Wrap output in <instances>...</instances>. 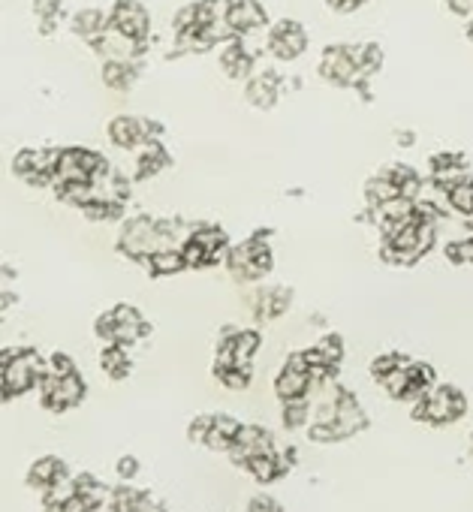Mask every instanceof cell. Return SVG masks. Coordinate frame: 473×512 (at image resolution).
I'll list each match as a JSON object with an SVG mask.
<instances>
[{
    "label": "cell",
    "mask_w": 473,
    "mask_h": 512,
    "mask_svg": "<svg viewBox=\"0 0 473 512\" xmlns=\"http://www.w3.org/2000/svg\"><path fill=\"white\" fill-rule=\"evenodd\" d=\"M31 4L43 22V34H52V25L58 22V13H61V0H31Z\"/></svg>",
    "instance_id": "obj_36"
},
{
    "label": "cell",
    "mask_w": 473,
    "mask_h": 512,
    "mask_svg": "<svg viewBox=\"0 0 473 512\" xmlns=\"http://www.w3.org/2000/svg\"><path fill=\"white\" fill-rule=\"evenodd\" d=\"M64 479H67V464L61 458H55V455H46V458L34 461L31 470H28V485L37 488V491H49Z\"/></svg>",
    "instance_id": "obj_21"
},
{
    "label": "cell",
    "mask_w": 473,
    "mask_h": 512,
    "mask_svg": "<svg viewBox=\"0 0 473 512\" xmlns=\"http://www.w3.org/2000/svg\"><path fill=\"white\" fill-rule=\"evenodd\" d=\"M248 512H284V506L275 500V497H266V494H257L251 503H248Z\"/></svg>",
    "instance_id": "obj_40"
},
{
    "label": "cell",
    "mask_w": 473,
    "mask_h": 512,
    "mask_svg": "<svg viewBox=\"0 0 473 512\" xmlns=\"http://www.w3.org/2000/svg\"><path fill=\"white\" fill-rule=\"evenodd\" d=\"M94 332H97V338L103 344L130 347V344L142 341L145 335H151V326L145 323V317L133 305H115L112 311H106V314L97 317Z\"/></svg>",
    "instance_id": "obj_5"
},
{
    "label": "cell",
    "mask_w": 473,
    "mask_h": 512,
    "mask_svg": "<svg viewBox=\"0 0 473 512\" xmlns=\"http://www.w3.org/2000/svg\"><path fill=\"white\" fill-rule=\"evenodd\" d=\"M85 392H88V386L79 371H73V374L46 371L40 380V401L52 413H67V410L79 407L85 401Z\"/></svg>",
    "instance_id": "obj_9"
},
{
    "label": "cell",
    "mask_w": 473,
    "mask_h": 512,
    "mask_svg": "<svg viewBox=\"0 0 473 512\" xmlns=\"http://www.w3.org/2000/svg\"><path fill=\"white\" fill-rule=\"evenodd\" d=\"M211 419H214V413H202V416H196V419L190 422V428H187L190 443H205V434H208V428H211Z\"/></svg>",
    "instance_id": "obj_38"
},
{
    "label": "cell",
    "mask_w": 473,
    "mask_h": 512,
    "mask_svg": "<svg viewBox=\"0 0 473 512\" xmlns=\"http://www.w3.org/2000/svg\"><path fill=\"white\" fill-rule=\"evenodd\" d=\"M100 368H103L112 380H124V377L130 374L127 347H121V344H106L103 353H100Z\"/></svg>",
    "instance_id": "obj_28"
},
{
    "label": "cell",
    "mask_w": 473,
    "mask_h": 512,
    "mask_svg": "<svg viewBox=\"0 0 473 512\" xmlns=\"http://www.w3.org/2000/svg\"><path fill=\"white\" fill-rule=\"evenodd\" d=\"M46 371H52V374H73L76 365H73V359H70L67 353H55V356L49 359Z\"/></svg>",
    "instance_id": "obj_42"
},
{
    "label": "cell",
    "mask_w": 473,
    "mask_h": 512,
    "mask_svg": "<svg viewBox=\"0 0 473 512\" xmlns=\"http://www.w3.org/2000/svg\"><path fill=\"white\" fill-rule=\"evenodd\" d=\"M220 70L229 76V79H239V82H248L254 76V55H248V49L239 43V40H232L223 46L220 52Z\"/></svg>",
    "instance_id": "obj_19"
},
{
    "label": "cell",
    "mask_w": 473,
    "mask_h": 512,
    "mask_svg": "<svg viewBox=\"0 0 473 512\" xmlns=\"http://www.w3.org/2000/svg\"><path fill=\"white\" fill-rule=\"evenodd\" d=\"M269 52L278 61H296L308 52V31L296 19H281L269 28Z\"/></svg>",
    "instance_id": "obj_13"
},
{
    "label": "cell",
    "mask_w": 473,
    "mask_h": 512,
    "mask_svg": "<svg viewBox=\"0 0 473 512\" xmlns=\"http://www.w3.org/2000/svg\"><path fill=\"white\" fill-rule=\"evenodd\" d=\"M320 76L323 82L335 85V88H356L365 76L359 70V61H356V52L353 46H329L320 58Z\"/></svg>",
    "instance_id": "obj_11"
},
{
    "label": "cell",
    "mask_w": 473,
    "mask_h": 512,
    "mask_svg": "<svg viewBox=\"0 0 473 512\" xmlns=\"http://www.w3.org/2000/svg\"><path fill=\"white\" fill-rule=\"evenodd\" d=\"M446 202L455 214L473 217V175H464L446 190Z\"/></svg>",
    "instance_id": "obj_29"
},
{
    "label": "cell",
    "mask_w": 473,
    "mask_h": 512,
    "mask_svg": "<svg viewBox=\"0 0 473 512\" xmlns=\"http://www.w3.org/2000/svg\"><path fill=\"white\" fill-rule=\"evenodd\" d=\"M226 266L232 278L242 284H254L266 278L275 266V253H272V244L266 241V232H257L254 238H245L242 244H232L226 253Z\"/></svg>",
    "instance_id": "obj_4"
},
{
    "label": "cell",
    "mask_w": 473,
    "mask_h": 512,
    "mask_svg": "<svg viewBox=\"0 0 473 512\" xmlns=\"http://www.w3.org/2000/svg\"><path fill=\"white\" fill-rule=\"evenodd\" d=\"M311 374L308 371H299V368H293V365H284L281 368V374L275 377V395L287 404V401H299V398H305L308 395V389H311Z\"/></svg>",
    "instance_id": "obj_22"
},
{
    "label": "cell",
    "mask_w": 473,
    "mask_h": 512,
    "mask_svg": "<svg viewBox=\"0 0 473 512\" xmlns=\"http://www.w3.org/2000/svg\"><path fill=\"white\" fill-rule=\"evenodd\" d=\"M43 374H46V362L37 350H4V356H0V389H4V401H13L28 389L40 386Z\"/></svg>",
    "instance_id": "obj_3"
},
{
    "label": "cell",
    "mask_w": 473,
    "mask_h": 512,
    "mask_svg": "<svg viewBox=\"0 0 473 512\" xmlns=\"http://www.w3.org/2000/svg\"><path fill=\"white\" fill-rule=\"evenodd\" d=\"M169 166V154H166V148L154 139V142H148L145 148H142V154H139V163H136V178L139 181H145V178H154V175H160L163 169Z\"/></svg>",
    "instance_id": "obj_26"
},
{
    "label": "cell",
    "mask_w": 473,
    "mask_h": 512,
    "mask_svg": "<svg viewBox=\"0 0 473 512\" xmlns=\"http://www.w3.org/2000/svg\"><path fill=\"white\" fill-rule=\"evenodd\" d=\"M467 413V398L455 386H431L413 404V419L428 425H449Z\"/></svg>",
    "instance_id": "obj_7"
},
{
    "label": "cell",
    "mask_w": 473,
    "mask_h": 512,
    "mask_svg": "<svg viewBox=\"0 0 473 512\" xmlns=\"http://www.w3.org/2000/svg\"><path fill=\"white\" fill-rule=\"evenodd\" d=\"M130 512H163V506H160V503H157L151 494H145V491H136Z\"/></svg>",
    "instance_id": "obj_41"
},
{
    "label": "cell",
    "mask_w": 473,
    "mask_h": 512,
    "mask_svg": "<svg viewBox=\"0 0 473 512\" xmlns=\"http://www.w3.org/2000/svg\"><path fill=\"white\" fill-rule=\"evenodd\" d=\"M100 76H103V85L106 88H112V91H130L133 88V79H136V70L124 58H109L103 64Z\"/></svg>",
    "instance_id": "obj_25"
},
{
    "label": "cell",
    "mask_w": 473,
    "mask_h": 512,
    "mask_svg": "<svg viewBox=\"0 0 473 512\" xmlns=\"http://www.w3.org/2000/svg\"><path fill=\"white\" fill-rule=\"evenodd\" d=\"M109 28L127 40L145 43L151 31V16L139 0H115V7L109 10Z\"/></svg>",
    "instance_id": "obj_12"
},
{
    "label": "cell",
    "mask_w": 473,
    "mask_h": 512,
    "mask_svg": "<svg viewBox=\"0 0 473 512\" xmlns=\"http://www.w3.org/2000/svg\"><path fill=\"white\" fill-rule=\"evenodd\" d=\"M139 473V458L136 455H124V458H118V476L127 482V479H133Z\"/></svg>",
    "instance_id": "obj_43"
},
{
    "label": "cell",
    "mask_w": 473,
    "mask_h": 512,
    "mask_svg": "<svg viewBox=\"0 0 473 512\" xmlns=\"http://www.w3.org/2000/svg\"><path fill=\"white\" fill-rule=\"evenodd\" d=\"M335 404H338V419H335L332 425L314 422V425L308 428V437H311L314 443H338V440H347V437H353V434H359V431L368 428V416H365V410L359 407V401H356L353 392L338 389V392H335Z\"/></svg>",
    "instance_id": "obj_6"
},
{
    "label": "cell",
    "mask_w": 473,
    "mask_h": 512,
    "mask_svg": "<svg viewBox=\"0 0 473 512\" xmlns=\"http://www.w3.org/2000/svg\"><path fill=\"white\" fill-rule=\"evenodd\" d=\"M467 40L473 43V19H470V25H467Z\"/></svg>",
    "instance_id": "obj_44"
},
{
    "label": "cell",
    "mask_w": 473,
    "mask_h": 512,
    "mask_svg": "<svg viewBox=\"0 0 473 512\" xmlns=\"http://www.w3.org/2000/svg\"><path fill=\"white\" fill-rule=\"evenodd\" d=\"M148 275H154V278H169V275H178L181 269H187V263H184V253H181V247L175 250V247H163V250H154L151 256H148Z\"/></svg>",
    "instance_id": "obj_24"
},
{
    "label": "cell",
    "mask_w": 473,
    "mask_h": 512,
    "mask_svg": "<svg viewBox=\"0 0 473 512\" xmlns=\"http://www.w3.org/2000/svg\"><path fill=\"white\" fill-rule=\"evenodd\" d=\"M434 235H437V220L416 211L410 220L383 232V247H380L383 263L395 266V269L416 266L422 256L434 247Z\"/></svg>",
    "instance_id": "obj_1"
},
{
    "label": "cell",
    "mask_w": 473,
    "mask_h": 512,
    "mask_svg": "<svg viewBox=\"0 0 473 512\" xmlns=\"http://www.w3.org/2000/svg\"><path fill=\"white\" fill-rule=\"evenodd\" d=\"M446 260L455 266H473V235L446 244Z\"/></svg>",
    "instance_id": "obj_34"
},
{
    "label": "cell",
    "mask_w": 473,
    "mask_h": 512,
    "mask_svg": "<svg viewBox=\"0 0 473 512\" xmlns=\"http://www.w3.org/2000/svg\"><path fill=\"white\" fill-rule=\"evenodd\" d=\"M58 157L61 148H22L13 157V172L31 187H49L58 175Z\"/></svg>",
    "instance_id": "obj_10"
},
{
    "label": "cell",
    "mask_w": 473,
    "mask_h": 512,
    "mask_svg": "<svg viewBox=\"0 0 473 512\" xmlns=\"http://www.w3.org/2000/svg\"><path fill=\"white\" fill-rule=\"evenodd\" d=\"M242 428H245V425H242L239 419H232V416H226V413H214L211 428H208L202 446L211 449V452H229V449L235 446V440H239Z\"/></svg>",
    "instance_id": "obj_17"
},
{
    "label": "cell",
    "mask_w": 473,
    "mask_h": 512,
    "mask_svg": "<svg viewBox=\"0 0 473 512\" xmlns=\"http://www.w3.org/2000/svg\"><path fill=\"white\" fill-rule=\"evenodd\" d=\"M281 97V79L275 73H257L245 85V100L254 109H272Z\"/></svg>",
    "instance_id": "obj_18"
},
{
    "label": "cell",
    "mask_w": 473,
    "mask_h": 512,
    "mask_svg": "<svg viewBox=\"0 0 473 512\" xmlns=\"http://www.w3.org/2000/svg\"><path fill=\"white\" fill-rule=\"evenodd\" d=\"M353 52H356L359 70H362L365 79L374 76V73L383 67V49H380L377 43H359V46H353Z\"/></svg>",
    "instance_id": "obj_33"
},
{
    "label": "cell",
    "mask_w": 473,
    "mask_h": 512,
    "mask_svg": "<svg viewBox=\"0 0 473 512\" xmlns=\"http://www.w3.org/2000/svg\"><path fill=\"white\" fill-rule=\"evenodd\" d=\"M395 196H401V190L395 187V181H392L386 172L374 175V178L365 184V202H368V211H371V208H377V205H383V202H389V199H395Z\"/></svg>",
    "instance_id": "obj_30"
},
{
    "label": "cell",
    "mask_w": 473,
    "mask_h": 512,
    "mask_svg": "<svg viewBox=\"0 0 473 512\" xmlns=\"http://www.w3.org/2000/svg\"><path fill=\"white\" fill-rule=\"evenodd\" d=\"M163 247H175V226L151 220L145 214L130 217L118 235V250L127 256V260H136V263H148V256Z\"/></svg>",
    "instance_id": "obj_2"
},
{
    "label": "cell",
    "mask_w": 473,
    "mask_h": 512,
    "mask_svg": "<svg viewBox=\"0 0 473 512\" xmlns=\"http://www.w3.org/2000/svg\"><path fill=\"white\" fill-rule=\"evenodd\" d=\"M109 172V163L103 154L91 151V148H61L58 157V175L55 184H94Z\"/></svg>",
    "instance_id": "obj_8"
},
{
    "label": "cell",
    "mask_w": 473,
    "mask_h": 512,
    "mask_svg": "<svg viewBox=\"0 0 473 512\" xmlns=\"http://www.w3.org/2000/svg\"><path fill=\"white\" fill-rule=\"evenodd\" d=\"M308 413H311V407H308L305 398L287 401V404H284V425H287V428H302V425L308 422Z\"/></svg>",
    "instance_id": "obj_37"
},
{
    "label": "cell",
    "mask_w": 473,
    "mask_h": 512,
    "mask_svg": "<svg viewBox=\"0 0 473 512\" xmlns=\"http://www.w3.org/2000/svg\"><path fill=\"white\" fill-rule=\"evenodd\" d=\"M365 4H368V0H326V7L332 13H338V16H350V13L362 10Z\"/></svg>",
    "instance_id": "obj_39"
},
{
    "label": "cell",
    "mask_w": 473,
    "mask_h": 512,
    "mask_svg": "<svg viewBox=\"0 0 473 512\" xmlns=\"http://www.w3.org/2000/svg\"><path fill=\"white\" fill-rule=\"evenodd\" d=\"M410 359L407 356H401V353H383V356H377L374 362H371V377L380 383L386 374H392L395 368H401V365H407Z\"/></svg>",
    "instance_id": "obj_35"
},
{
    "label": "cell",
    "mask_w": 473,
    "mask_h": 512,
    "mask_svg": "<svg viewBox=\"0 0 473 512\" xmlns=\"http://www.w3.org/2000/svg\"><path fill=\"white\" fill-rule=\"evenodd\" d=\"M275 452H278L275 449V437L263 425H245L242 434H239V440H235V446L229 449L232 461L242 464V467H245V461L251 455H275Z\"/></svg>",
    "instance_id": "obj_16"
},
{
    "label": "cell",
    "mask_w": 473,
    "mask_h": 512,
    "mask_svg": "<svg viewBox=\"0 0 473 512\" xmlns=\"http://www.w3.org/2000/svg\"><path fill=\"white\" fill-rule=\"evenodd\" d=\"M163 130L154 124V121H145V118H136V115H118L112 118L109 124V139L118 145V148H139V145H148L160 136Z\"/></svg>",
    "instance_id": "obj_15"
},
{
    "label": "cell",
    "mask_w": 473,
    "mask_h": 512,
    "mask_svg": "<svg viewBox=\"0 0 473 512\" xmlns=\"http://www.w3.org/2000/svg\"><path fill=\"white\" fill-rule=\"evenodd\" d=\"M293 305V293L287 287H263L254 296V314L260 320H278Z\"/></svg>",
    "instance_id": "obj_20"
},
{
    "label": "cell",
    "mask_w": 473,
    "mask_h": 512,
    "mask_svg": "<svg viewBox=\"0 0 473 512\" xmlns=\"http://www.w3.org/2000/svg\"><path fill=\"white\" fill-rule=\"evenodd\" d=\"M223 19L232 37H248L269 25V16L260 0H223Z\"/></svg>",
    "instance_id": "obj_14"
},
{
    "label": "cell",
    "mask_w": 473,
    "mask_h": 512,
    "mask_svg": "<svg viewBox=\"0 0 473 512\" xmlns=\"http://www.w3.org/2000/svg\"><path fill=\"white\" fill-rule=\"evenodd\" d=\"M106 31H109V13H103V10L91 7V10H82V13L73 16V34L88 40V43L100 40Z\"/></svg>",
    "instance_id": "obj_23"
},
{
    "label": "cell",
    "mask_w": 473,
    "mask_h": 512,
    "mask_svg": "<svg viewBox=\"0 0 473 512\" xmlns=\"http://www.w3.org/2000/svg\"><path fill=\"white\" fill-rule=\"evenodd\" d=\"M214 377L226 386V389H232V392H242V389H248L251 386V365H229V368H214Z\"/></svg>",
    "instance_id": "obj_32"
},
{
    "label": "cell",
    "mask_w": 473,
    "mask_h": 512,
    "mask_svg": "<svg viewBox=\"0 0 473 512\" xmlns=\"http://www.w3.org/2000/svg\"><path fill=\"white\" fill-rule=\"evenodd\" d=\"M383 172H386V175L395 181V187L401 190V196H407V199H416V202H419V193H422V178L416 175V169L395 163V166H389V169H383Z\"/></svg>",
    "instance_id": "obj_31"
},
{
    "label": "cell",
    "mask_w": 473,
    "mask_h": 512,
    "mask_svg": "<svg viewBox=\"0 0 473 512\" xmlns=\"http://www.w3.org/2000/svg\"><path fill=\"white\" fill-rule=\"evenodd\" d=\"M245 470H248L257 482H272V479H278L281 473H287V467H284V461H281L278 452H275V455H251V458L245 461Z\"/></svg>",
    "instance_id": "obj_27"
}]
</instances>
